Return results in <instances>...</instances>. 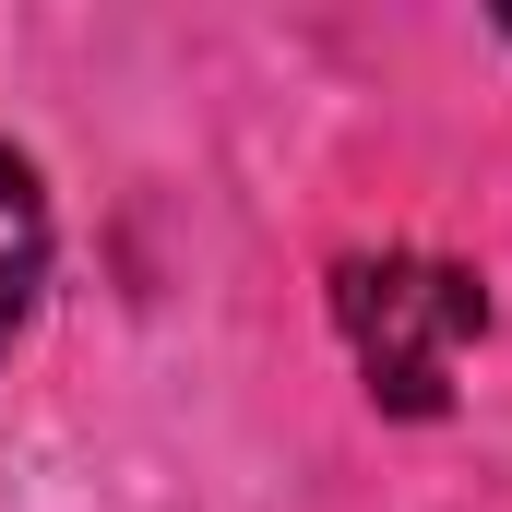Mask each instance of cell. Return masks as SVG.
Wrapping results in <instances>:
<instances>
[{
  "mask_svg": "<svg viewBox=\"0 0 512 512\" xmlns=\"http://www.w3.org/2000/svg\"><path fill=\"white\" fill-rule=\"evenodd\" d=\"M36 286H48V191H36L24 155H0V346L24 334Z\"/></svg>",
  "mask_w": 512,
  "mask_h": 512,
  "instance_id": "obj_2",
  "label": "cell"
},
{
  "mask_svg": "<svg viewBox=\"0 0 512 512\" xmlns=\"http://www.w3.org/2000/svg\"><path fill=\"white\" fill-rule=\"evenodd\" d=\"M501 24H512V12H501Z\"/></svg>",
  "mask_w": 512,
  "mask_h": 512,
  "instance_id": "obj_3",
  "label": "cell"
},
{
  "mask_svg": "<svg viewBox=\"0 0 512 512\" xmlns=\"http://www.w3.org/2000/svg\"><path fill=\"white\" fill-rule=\"evenodd\" d=\"M334 322H346V346L393 417H441L465 334H489V286L429 251H358L334 274Z\"/></svg>",
  "mask_w": 512,
  "mask_h": 512,
  "instance_id": "obj_1",
  "label": "cell"
}]
</instances>
